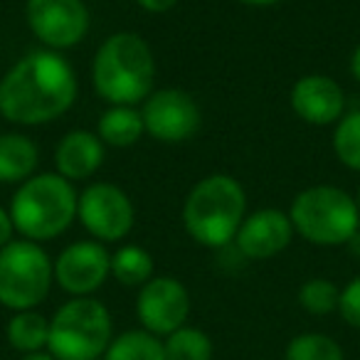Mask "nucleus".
I'll return each instance as SVG.
<instances>
[{
  "label": "nucleus",
  "instance_id": "f257e3e1",
  "mask_svg": "<svg viewBox=\"0 0 360 360\" xmlns=\"http://www.w3.org/2000/svg\"><path fill=\"white\" fill-rule=\"evenodd\" d=\"M75 99L77 75L55 50L30 52L0 79V114L11 124H50L70 111Z\"/></svg>",
  "mask_w": 360,
  "mask_h": 360
},
{
  "label": "nucleus",
  "instance_id": "f03ea898",
  "mask_svg": "<svg viewBox=\"0 0 360 360\" xmlns=\"http://www.w3.org/2000/svg\"><path fill=\"white\" fill-rule=\"evenodd\" d=\"M96 94L111 106H136L153 94L155 57L136 32H114L96 50L91 65Z\"/></svg>",
  "mask_w": 360,
  "mask_h": 360
},
{
  "label": "nucleus",
  "instance_id": "7ed1b4c3",
  "mask_svg": "<svg viewBox=\"0 0 360 360\" xmlns=\"http://www.w3.org/2000/svg\"><path fill=\"white\" fill-rule=\"evenodd\" d=\"M247 217V195L240 180L212 173L193 186L183 205V225L202 247L220 250L235 242L237 230Z\"/></svg>",
  "mask_w": 360,
  "mask_h": 360
},
{
  "label": "nucleus",
  "instance_id": "20e7f679",
  "mask_svg": "<svg viewBox=\"0 0 360 360\" xmlns=\"http://www.w3.org/2000/svg\"><path fill=\"white\" fill-rule=\"evenodd\" d=\"M79 193L60 173H40L20 183L11 202L15 232L30 242L60 237L77 217Z\"/></svg>",
  "mask_w": 360,
  "mask_h": 360
},
{
  "label": "nucleus",
  "instance_id": "39448f33",
  "mask_svg": "<svg viewBox=\"0 0 360 360\" xmlns=\"http://www.w3.org/2000/svg\"><path fill=\"white\" fill-rule=\"evenodd\" d=\"M291 225L306 242L335 247L350 242L360 230L355 198L335 186H311L291 202Z\"/></svg>",
  "mask_w": 360,
  "mask_h": 360
},
{
  "label": "nucleus",
  "instance_id": "423d86ee",
  "mask_svg": "<svg viewBox=\"0 0 360 360\" xmlns=\"http://www.w3.org/2000/svg\"><path fill=\"white\" fill-rule=\"evenodd\" d=\"M111 340L109 309L91 296H75L50 319L47 353L55 360H99Z\"/></svg>",
  "mask_w": 360,
  "mask_h": 360
},
{
  "label": "nucleus",
  "instance_id": "0eeeda50",
  "mask_svg": "<svg viewBox=\"0 0 360 360\" xmlns=\"http://www.w3.org/2000/svg\"><path fill=\"white\" fill-rule=\"evenodd\" d=\"M55 269L37 242L15 240L0 250V304L11 311H32L47 299Z\"/></svg>",
  "mask_w": 360,
  "mask_h": 360
},
{
  "label": "nucleus",
  "instance_id": "6e6552de",
  "mask_svg": "<svg viewBox=\"0 0 360 360\" xmlns=\"http://www.w3.org/2000/svg\"><path fill=\"white\" fill-rule=\"evenodd\" d=\"M77 217L96 242H119L134 230L131 198L114 183H91L77 202Z\"/></svg>",
  "mask_w": 360,
  "mask_h": 360
},
{
  "label": "nucleus",
  "instance_id": "1a4fd4ad",
  "mask_svg": "<svg viewBox=\"0 0 360 360\" xmlns=\"http://www.w3.org/2000/svg\"><path fill=\"white\" fill-rule=\"evenodd\" d=\"M25 18L32 35L55 52L79 45L89 32L84 0H27Z\"/></svg>",
  "mask_w": 360,
  "mask_h": 360
},
{
  "label": "nucleus",
  "instance_id": "9d476101",
  "mask_svg": "<svg viewBox=\"0 0 360 360\" xmlns=\"http://www.w3.org/2000/svg\"><path fill=\"white\" fill-rule=\"evenodd\" d=\"M143 129L150 139L163 143H180L198 134L200 129V106L183 89H158L143 101Z\"/></svg>",
  "mask_w": 360,
  "mask_h": 360
},
{
  "label": "nucleus",
  "instance_id": "9b49d317",
  "mask_svg": "<svg viewBox=\"0 0 360 360\" xmlns=\"http://www.w3.org/2000/svg\"><path fill=\"white\" fill-rule=\"evenodd\" d=\"M191 314V294L173 276H153L146 281L136 299V316L143 330L153 335H170L183 328Z\"/></svg>",
  "mask_w": 360,
  "mask_h": 360
},
{
  "label": "nucleus",
  "instance_id": "f8f14e48",
  "mask_svg": "<svg viewBox=\"0 0 360 360\" xmlns=\"http://www.w3.org/2000/svg\"><path fill=\"white\" fill-rule=\"evenodd\" d=\"M52 269L55 281L72 299L91 296L111 276V255L101 242L82 240L65 247L57 262H52Z\"/></svg>",
  "mask_w": 360,
  "mask_h": 360
},
{
  "label": "nucleus",
  "instance_id": "ddd939ff",
  "mask_svg": "<svg viewBox=\"0 0 360 360\" xmlns=\"http://www.w3.org/2000/svg\"><path fill=\"white\" fill-rule=\"evenodd\" d=\"M291 237H294V225L289 212L264 207L242 220L235 245L247 259H271L289 247Z\"/></svg>",
  "mask_w": 360,
  "mask_h": 360
},
{
  "label": "nucleus",
  "instance_id": "4468645a",
  "mask_svg": "<svg viewBox=\"0 0 360 360\" xmlns=\"http://www.w3.org/2000/svg\"><path fill=\"white\" fill-rule=\"evenodd\" d=\"M289 104L301 121L311 126L338 124L345 114V94L335 79L326 75H306L291 86Z\"/></svg>",
  "mask_w": 360,
  "mask_h": 360
},
{
  "label": "nucleus",
  "instance_id": "2eb2a0df",
  "mask_svg": "<svg viewBox=\"0 0 360 360\" xmlns=\"http://www.w3.org/2000/svg\"><path fill=\"white\" fill-rule=\"evenodd\" d=\"M101 163H104V143L91 131H70L55 148V168L70 183L91 178L101 168Z\"/></svg>",
  "mask_w": 360,
  "mask_h": 360
},
{
  "label": "nucleus",
  "instance_id": "dca6fc26",
  "mask_svg": "<svg viewBox=\"0 0 360 360\" xmlns=\"http://www.w3.org/2000/svg\"><path fill=\"white\" fill-rule=\"evenodd\" d=\"M40 163L37 146L22 134H0V183H25Z\"/></svg>",
  "mask_w": 360,
  "mask_h": 360
},
{
  "label": "nucleus",
  "instance_id": "f3484780",
  "mask_svg": "<svg viewBox=\"0 0 360 360\" xmlns=\"http://www.w3.org/2000/svg\"><path fill=\"white\" fill-rule=\"evenodd\" d=\"M143 134V116L134 106H111L96 124V136L101 139V143L116 146V148L134 146Z\"/></svg>",
  "mask_w": 360,
  "mask_h": 360
},
{
  "label": "nucleus",
  "instance_id": "a211bd4d",
  "mask_svg": "<svg viewBox=\"0 0 360 360\" xmlns=\"http://www.w3.org/2000/svg\"><path fill=\"white\" fill-rule=\"evenodd\" d=\"M50 340V321L42 314L32 311H18L11 321H8V343L18 350V353H40L47 348Z\"/></svg>",
  "mask_w": 360,
  "mask_h": 360
},
{
  "label": "nucleus",
  "instance_id": "6ab92c4d",
  "mask_svg": "<svg viewBox=\"0 0 360 360\" xmlns=\"http://www.w3.org/2000/svg\"><path fill=\"white\" fill-rule=\"evenodd\" d=\"M153 257L139 245H124L111 255V276L124 286H143L153 279Z\"/></svg>",
  "mask_w": 360,
  "mask_h": 360
},
{
  "label": "nucleus",
  "instance_id": "aec40b11",
  "mask_svg": "<svg viewBox=\"0 0 360 360\" xmlns=\"http://www.w3.org/2000/svg\"><path fill=\"white\" fill-rule=\"evenodd\" d=\"M101 360H165V350L158 335L139 328L116 335Z\"/></svg>",
  "mask_w": 360,
  "mask_h": 360
},
{
  "label": "nucleus",
  "instance_id": "412c9836",
  "mask_svg": "<svg viewBox=\"0 0 360 360\" xmlns=\"http://www.w3.org/2000/svg\"><path fill=\"white\" fill-rule=\"evenodd\" d=\"M165 360H212V340L205 330L183 326L165 335Z\"/></svg>",
  "mask_w": 360,
  "mask_h": 360
},
{
  "label": "nucleus",
  "instance_id": "4be33fe9",
  "mask_svg": "<svg viewBox=\"0 0 360 360\" xmlns=\"http://www.w3.org/2000/svg\"><path fill=\"white\" fill-rule=\"evenodd\" d=\"M333 153L345 168L360 170V109L343 114L335 124Z\"/></svg>",
  "mask_w": 360,
  "mask_h": 360
},
{
  "label": "nucleus",
  "instance_id": "5701e85b",
  "mask_svg": "<svg viewBox=\"0 0 360 360\" xmlns=\"http://www.w3.org/2000/svg\"><path fill=\"white\" fill-rule=\"evenodd\" d=\"M286 360H345V355L330 335L301 333L286 345Z\"/></svg>",
  "mask_w": 360,
  "mask_h": 360
},
{
  "label": "nucleus",
  "instance_id": "b1692460",
  "mask_svg": "<svg viewBox=\"0 0 360 360\" xmlns=\"http://www.w3.org/2000/svg\"><path fill=\"white\" fill-rule=\"evenodd\" d=\"M338 301H340V289L330 279H323V276L304 281V286L299 289L301 309L309 311L311 316L333 314V311H338Z\"/></svg>",
  "mask_w": 360,
  "mask_h": 360
},
{
  "label": "nucleus",
  "instance_id": "393cba45",
  "mask_svg": "<svg viewBox=\"0 0 360 360\" xmlns=\"http://www.w3.org/2000/svg\"><path fill=\"white\" fill-rule=\"evenodd\" d=\"M338 311L345 323L353 326V328H360V276H355L353 281H348L340 289Z\"/></svg>",
  "mask_w": 360,
  "mask_h": 360
},
{
  "label": "nucleus",
  "instance_id": "a878e982",
  "mask_svg": "<svg viewBox=\"0 0 360 360\" xmlns=\"http://www.w3.org/2000/svg\"><path fill=\"white\" fill-rule=\"evenodd\" d=\"M13 232H15V225H13L11 212L0 207V250L13 242Z\"/></svg>",
  "mask_w": 360,
  "mask_h": 360
},
{
  "label": "nucleus",
  "instance_id": "bb28decb",
  "mask_svg": "<svg viewBox=\"0 0 360 360\" xmlns=\"http://www.w3.org/2000/svg\"><path fill=\"white\" fill-rule=\"evenodd\" d=\"M136 3L148 13H168L170 8H175L178 0H136Z\"/></svg>",
  "mask_w": 360,
  "mask_h": 360
},
{
  "label": "nucleus",
  "instance_id": "cd10ccee",
  "mask_svg": "<svg viewBox=\"0 0 360 360\" xmlns=\"http://www.w3.org/2000/svg\"><path fill=\"white\" fill-rule=\"evenodd\" d=\"M350 75H353L355 79L360 82V45L355 47L353 57H350Z\"/></svg>",
  "mask_w": 360,
  "mask_h": 360
},
{
  "label": "nucleus",
  "instance_id": "c85d7f7f",
  "mask_svg": "<svg viewBox=\"0 0 360 360\" xmlns=\"http://www.w3.org/2000/svg\"><path fill=\"white\" fill-rule=\"evenodd\" d=\"M245 6H252V8H269V6H276L281 0H240Z\"/></svg>",
  "mask_w": 360,
  "mask_h": 360
},
{
  "label": "nucleus",
  "instance_id": "c756f323",
  "mask_svg": "<svg viewBox=\"0 0 360 360\" xmlns=\"http://www.w3.org/2000/svg\"><path fill=\"white\" fill-rule=\"evenodd\" d=\"M20 360H55V355H50V353H45V350H40V353H27V355H22Z\"/></svg>",
  "mask_w": 360,
  "mask_h": 360
},
{
  "label": "nucleus",
  "instance_id": "7c9ffc66",
  "mask_svg": "<svg viewBox=\"0 0 360 360\" xmlns=\"http://www.w3.org/2000/svg\"><path fill=\"white\" fill-rule=\"evenodd\" d=\"M355 205H358V210H360V188H358V198H355Z\"/></svg>",
  "mask_w": 360,
  "mask_h": 360
}]
</instances>
